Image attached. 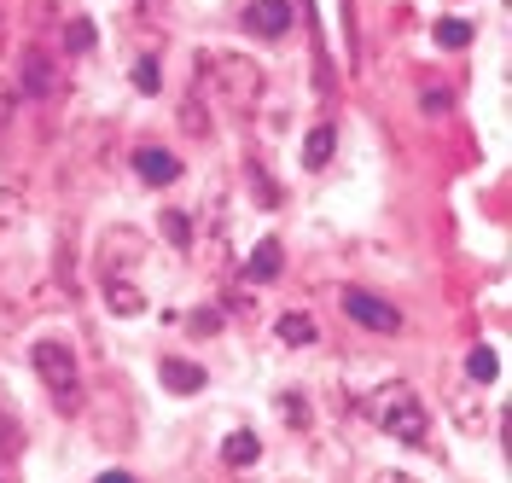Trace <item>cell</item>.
I'll list each match as a JSON object with an SVG mask.
<instances>
[{
	"instance_id": "6da1fadb",
	"label": "cell",
	"mask_w": 512,
	"mask_h": 483,
	"mask_svg": "<svg viewBox=\"0 0 512 483\" xmlns=\"http://www.w3.org/2000/svg\"><path fill=\"white\" fill-rule=\"evenodd\" d=\"M367 419L379 425L384 437L408 443V449H425V443H431V414H425L419 390L402 385V379H390V385H379L367 396Z\"/></svg>"
},
{
	"instance_id": "7a4b0ae2",
	"label": "cell",
	"mask_w": 512,
	"mask_h": 483,
	"mask_svg": "<svg viewBox=\"0 0 512 483\" xmlns=\"http://www.w3.org/2000/svg\"><path fill=\"white\" fill-rule=\"evenodd\" d=\"M30 355H35V373H41V385L53 390V402H59V414H76V408H82V373H76V350H70L64 338H41Z\"/></svg>"
},
{
	"instance_id": "3957f363",
	"label": "cell",
	"mask_w": 512,
	"mask_h": 483,
	"mask_svg": "<svg viewBox=\"0 0 512 483\" xmlns=\"http://www.w3.org/2000/svg\"><path fill=\"white\" fill-rule=\"evenodd\" d=\"M344 309H350V321L355 326H367V332H396L402 326V315L384 303V297H373V291H344Z\"/></svg>"
},
{
	"instance_id": "277c9868",
	"label": "cell",
	"mask_w": 512,
	"mask_h": 483,
	"mask_svg": "<svg viewBox=\"0 0 512 483\" xmlns=\"http://www.w3.org/2000/svg\"><path fill=\"white\" fill-rule=\"evenodd\" d=\"M245 30L268 35V41L286 35L291 30V0H251V6H245Z\"/></svg>"
},
{
	"instance_id": "5b68a950",
	"label": "cell",
	"mask_w": 512,
	"mask_h": 483,
	"mask_svg": "<svg viewBox=\"0 0 512 483\" xmlns=\"http://www.w3.org/2000/svg\"><path fill=\"white\" fill-rule=\"evenodd\" d=\"M134 169H140V181H152V187L181 181V158H175L169 146H140V152H134Z\"/></svg>"
},
{
	"instance_id": "8992f818",
	"label": "cell",
	"mask_w": 512,
	"mask_h": 483,
	"mask_svg": "<svg viewBox=\"0 0 512 483\" xmlns=\"http://www.w3.org/2000/svg\"><path fill=\"white\" fill-rule=\"evenodd\" d=\"M158 379H163V390H175V396H198V390H204V367H198V361H181V355H163Z\"/></svg>"
},
{
	"instance_id": "52a82bcc",
	"label": "cell",
	"mask_w": 512,
	"mask_h": 483,
	"mask_svg": "<svg viewBox=\"0 0 512 483\" xmlns=\"http://www.w3.org/2000/svg\"><path fill=\"white\" fill-rule=\"evenodd\" d=\"M280 262H286V245H280V239H262L251 251V262H245V280H251V286H268V280L280 274Z\"/></svg>"
},
{
	"instance_id": "ba28073f",
	"label": "cell",
	"mask_w": 512,
	"mask_h": 483,
	"mask_svg": "<svg viewBox=\"0 0 512 483\" xmlns=\"http://www.w3.org/2000/svg\"><path fill=\"white\" fill-rule=\"evenodd\" d=\"M274 332H280V344H291V350H309V344L320 338L315 315H303V309H286V315L274 321Z\"/></svg>"
},
{
	"instance_id": "9c48e42d",
	"label": "cell",
	"mask_w": 512,
	"mask_h": 483,
	"mask_svg": "<svg viewBox=\"0 0 512 483\" xmlns=\"http://www.w3.org/2000/svg\"><path fill=\"white\" fill-rule=\"evenodd\" d=\"M105 303H111V315H123V321L146 315V297L128 286V280H117V274H105Z\"/></svg>"
},
{
	"instance_id": "30bf717a",
	"label": "cell",
	"mask_w": 512,
	"mask_h": 483,
	"mask_svg": "<svg viewBox=\"0 0 512 483\" xmlns=\"http://www.w3.org/2000/svg\"><path fill=\"white\" fill-rule=\"evenodd\" d=\"M256 454H262V443H256L251 431H233V437L222 443V460L233 466V472H239V466H256Z\"/></svg>"
},
{
	"instance_id": "8fae6325",
	"label": "cell",
	"mask_w": 512,
	"mask_h": 483,
	"mask_svg": "<svg viewBox=\"0 0 512 483\" xmlns=\"http://www.w3.org/2000/svg\"><path fill=\"white\" fill-rule=\"evenodd\" d=\"M332 146H338V129L320 123V129L303 140V163H309V169H326V163H332Z\"/></svg>"
},
{
	"instance_id": "7c38bea8",
	"label": "cell",
	"mask_w": 512,
	"mask_h": 483,
	"mask_svg": "<svg viewBox=\"0 0 512 483\" xmlns=\"http://www.w3.org/2000/svg\"><path fill=\"white\" fill-rule=\"evenodd\" d=\"M431 35H437V47H448V53H460V47H466V41H472L478 30H472V18H443V24H437Z\"/></svg>"
},
{
	"instance_id": "4fadbf2b",
	"label": "cell",
	"mask_w": 512,
	"mask_h": 483,
	"mask_svg": "<svg viewBox=\"0 0 512 483\" xmlns=\"http://www.w3.org/2000/svg\"><path fill=\"white\" fill-rule=\"evenodd\" d=\"M158 222H163V239H169L175 251H192V222L181 216V210H163Z\"/></svg>"
},
{
	"instance_id": "5bb4252c",
	"label": "cell",
	"mask_w": 512,
	"mask_h": 483,
	"mask_svg": "<svg viewBox=\"0 0 512 483\" xmlns=\"http://www.w3.org/2000/svg\"><path fill=\"white\" fill-rule=\"evenodd\" d=\"M466 373H472L478 385H495V373H501V361H495V350H489V344H478V350L466 355Z\"/></svg>"
},
{
	"instance_id": "9a60e30c",
	"label": "cell",
	"mask_w": 512,
	"mask_h": 483,
	"mask_svg": "<svg viewBox=\"0 0 512 483\" xmlns=\"http://www.w3.org/2000/svg\"><path fill=\"white\" fill-rule=\"evenodd\" d=\"M64 47H70V53H88V47H94V24H88V18H70V24H64Z\"/></svg>"
},
{
	"instance_id": "2e32d148",
	"label": "cell",
	"mask_w": 512,
	"mask_h": 483,
	"mask_svg": "<svg viewBox=\"0 0 512 483\" xmlns=\"http://www.w3.org/2000/svg\"><path fill=\"white\" fill-rule=\"evenodd\" d=\"M47 82H53V76H47V59L30 53V59H24V88H30V94H47Z\"/></svg>"
},
{
	"instance_id": "e0dca14e",
	"label": "cell",
	"mask_w": 512,
	"mask_h": 483,
	"mask_svg": "<svg viewBox=\"0 0 512 483\" xmlns=\"http://www.w3.org/2000/svg\"><path fill=\"white\" fill-rule=\"evenodd\" d=\"M158 65H152V59H140V65H134V88H140V94H158Z\"/></svg>"
},
{
	"instance_id": "ac0fdd59",
	"label": "cell",
	"mask_w": 512,
	"mask_h": 483,
	"mask_svg": "<svg viewBox=\"0 0 512 483\" xmlns=\"http://www.w3.org/2000/svg\"><path fill=\"white\" fill-rule=\"evenodd\" d=\"M280 414H286L291 425H303V419H309V408H303V396H280Z\"/></svg>"
},
{
	"instance_id": "d6986e66",
	"label": "cell",
	"mask_w": 512,
	"mask_h": 483,
	"mask_svg": "<svg viewBox=\"0 0 512 483\" xmlns=\"http://www.w3.org/2000/svg\"><path fill=\"white\" fill-rule=\"evenodd\" d=\"M187 326H192V332H216V326H222V315H216V309H198Z\"/></svg>"
},
{
	"instance_id": "ffe728a7",
	"label": "cell",
	"mask_w": 512,
	"mask_h": 483,
	"mask_svg": "<svg viewBox=\"0 0 512 483\" xmlns=\"http://www.w3.org/2000/svg\"><path fill=\"white\" fill-rule=\"evenodd\" d=\"M419 105H425V111H448V94H443V88H425V94H419Z\"/></svg>"
},
{
	"instance_id": "44dd1931",
	"label": "cell",
	"mask_w": 512,
	"mask_h": 483,
	"mask_svg": "<svg viewBox=\"0 0 512 483\" xmlns=\"http://www.w3.org/2000/svg\"><path fill=\"white\" fill-rule=\"evenodd\" d=\"M12 105H18V88H12V82H6V70H0V117H6Z\"/></svg>"
},
{
	"instance_id": "7402d4cb",
	"label": "cell",
	"mask_w": 512,
	"mask_h": 483,
	"mask_svg": "<svg viewBox=\"0 0 512 483\" xmlns=\"http://www.w3.org/2000/svg\"><path fill=\"white\" fill-rule=\"evenodd\" d=\"M373 483H414V478H408V472H379Z\"/></svg>"
},
{
	"instance_id": "603a6c76",
	"label": "cell",
	"mask_w": 512,
	"mask_h": 483,
	"mask_svg": "<svg viewBox=\"0 0 512 483\" xmlns=\"http://www.w3.org/2000/svg\"><path fill=\"white\" fill-rule=\"evenodd\" d=\"M94 483H134V478H128V472H99Z\"/></svg>"
}]
</instances>
